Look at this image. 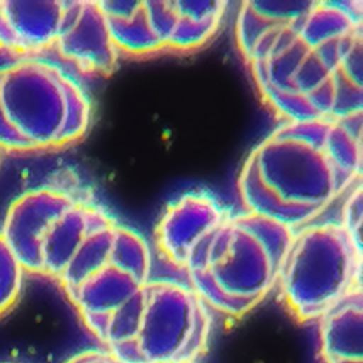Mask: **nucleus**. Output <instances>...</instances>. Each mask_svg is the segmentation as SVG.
Wrapping results in <instances>:
<instances>
[{
	"label": "nucleus",
	"instance_id": "f257e3e1",
	"mask_svg": "<svg viewBox=\"0 0 363 363\" xmlns=\"http://www.w3.org/2000/svg\"><path fill=\"white\" fill-rule=\"evenodd\" d=\"M91 122V102L58 65L14 60L0 67V150L37 152L79 140Z\"/></svg>",
	"mask_w": 363,
	"mask_h": 363
},
{
	"label": "nucleus",
	"instance_id": "f03ea898",
	"mask_svg": "<svg viewBox=\"0 0 363 363\" xmlns=\"http://www.w3.org/2000/svg\"><path fill=\"white\" fill-rule=\"evenodd\" d=\"M115 220L74 194L37 187L7 208L1 233L26 272L58 279L85 237Z\"/></svg>",
	"mask_w": 363,
	"mask_h": 363
},
{
	"label": "nucleus",
	"instance_id": "7ed1b4c3",
	"mask_svg": "<svg viewBox=\"0 0 363 363\" xmlns=\"http://www.w3.org/2000/svg\"><path fill=\"white\" fill-rule=\"evenodd\" d=\"M362 250L337 223L295 233L277 281L294 316L319 320L336 302L360 288Z\"/></svg>",
	"mask_w": 363,
	"mask_h": 363
},
{
	"label": "nucleus",
	"instance_id": "20e7f679",
	"mask_svg": "<svg viewBox=\"0 0 363 363\" xmlns=\"http://www.w3.org/2000/svg\"><path fill=\"white\" fill-rule=\"evenodd\" d=\"M138 332L119 357L123 363H194L208 346L211 315L187 285L149 279Z\"/></svg>",
	"mask_w": 363,
	"mask_h": 363
},
{
	"label": "nucleus",
	"instance_id": "39448f33",
	"mask_svg": "<svg viewBox=\"0 0 363 363\" xmlns=\"http://www.w3.org/2000/svg\"><path fill=\"white\" fill-rule=\"evenodd\" d=\"M251 156L262 182L282 200L294 204L325 208L357 180L343 176L323 147L274 130Z\"/></svg>",
	"mask_w": 363,
	"mask_h": 363
},
{
	"label": "nucleus",
	"instance_id": "423d86ee",
	"mask_svg": "<svg viewBox=\"0 0 363 363\" xmlns=\"http://www.w3.org/2000/svg\"><path fill=\"white\" fill-rule=\"evenodd\" d=\"M228 245L221 258L207 268L216 285L245 315L271 291L278 268L262 242L235 217Z\"/></svg>",
	"mask_w": 363,
	"mask_h": 363
},
{
	"label": "nucleus",
	"instance_id": "0eeeda50",
	"mask_svg": "<svg viewBox=\"0 0 363 363\" xmlns=\"http://www.w3.org/2000/svg\"><path fill=\"white\" fill-rule=\"evenodd\" d=\"M54 48L64 60L85 72L112 71L118 50L98 1H67Z\"/></svg>",
	"mask_w": 363,
	"mask_h": 363
},
{
	"label": "nucleus",
	"instance_id": "6e6552de",
	"mask_svg": "<svg viewBox=\"0 0 363 363\" xmlns=\"http://www.w3.org/2000/svg\"><path fill=\"white\" fill-rule=\"evenodd\" d=\"M65 6L58 0H0V52L26 60L54 48Z\"/></svg>",
	"mask_w": 363,
	"mask_h": 363
},
{
	"label": "nucleus",
	"instance_id": "1a4fd4ad",
	"mask_svg": "<svg viewBox=\"0 0 363 363\" xmlns=\"http://www.w3.org/2000/svg\"><path fill=\"white\" fill-rule=\"evenodd\" d=\"M227 217L230 216L208 194L186 193L162 216L156 228L157 247L167 259L184 268L194 242Z\"/></svg>",
	"mask_w": 363,
	"mask_h": 363
},
{
	"label": "nucleus",
	"instance_id": "9d476101",
	"mask_svg": "<svg viewBox=\"0 0 363 363\" xmlns=\"http://www.w3.org/2000/svg\"><path fill=\"white\" fill-rule=\"evenodd\" d=\"M140 286L130 274L108 262L65 294L84 325L96 337L108 316Z\"/></svg>",
	"mask_w": 363,
	"mask_h": 363
},
{
	"label": "nucleus",
	"instance_id": "9b49d317",
	"mask_svg": "<svg viewBox=\"0 0 363 363\" xmlns=\"http://www.w3.org/2000/svg\"><path fill=\"white\" fill-rule=\"evenodd\" d=\"M323 363H363V298L353 289L319 319Z\"/></svg>",
	"mask_w": 363,
	"mask_h": 363
},
{
	"label": "nucleus",
	"instance_id": "f8f14e48",
	"mask_svg": "<svg viewBox=\"0 0 363 363\" xmlns=\"http://www.w3.org/2000/svg\"><path fill=\"white\" fill-rule=\"evenodd\" d=\"M238 191L247 213L272 218L291 228L303 225L309 220H313L323 210L322 207L301 206L282 200L262 182L251 155L240 172Z\"/></svg>",
	"mask_w": 363,
	"mask_h": 363
},
{
	"label": "nucleus",
	"instance_id": "ddd939ff",
	"mask_svg": "<svg viewBox=\"0 0 363 363\" xmlns=\"http://www.w3.org/2000/svg\"><path fill=\"white\" fill-rule=\"evenodd\" d=\"M362 26L360 1H312L303 14L299 35L309 48L336 40Z\"/></svg>",
	"mask_w": 363,
	"mask_h": 363
},
{
	"label": "nucleus",
	"instance_id": "4468645a",
	"mask_svg": "<svg viewBox=\"0 0 363 363\" xmlns=\"http://www.w3.org/2000/svg\"><path fill=\"white\" fill-rule=\"evenodd\" d=\"M115 227L116 223L95 230L85 237L69 259L67 268L57 279L64 291L77 286L91 274L96 272L109 262Z\"/></svg>",
	"mask_w": 363,
	"mask_h": 363
},
{
	"label": "nucleus",
	"instance_id": "2eb2a0df",
	"mask_svg": "<svg viewBox=\"0 0 363 363\" xmlns=\"http://www.w3.org/2000/svg\"><path fill=\"white\" fill-rule=\"evenodd\" d=\"M106 17L109 33L116 50L130 54H150L164 48L163 43L155 35L145 9V1L129 17Z\"/></svg>",
	"mask_w": 363,
	"mask_h": 363
},
{
	"label": "nucleus",
	"instance_id": "dca6fc26",
	"mask_svg": "<svg viewBox=\"0 0 363 363\" xmlns=\"http://www.w3.org/2000/svg\"><path fill=\"white\" fill-rule=\"evenodd\" d=\"M109 262L130 274L139 284L150 279V252L146 241L133 230L116 224Z\"/></svg>",
	"mask_w": 363,
	"mask_h": 363
},
{
	"label": "nucleus",
	"instance_id": "f3484780",
	"mask_svg": "<svg viewBox=\"0 0 363 363\" xmlns=\"http://www.w3.org/2000/svg\"><path fill=\"white\" fill-rule=\"evenodd\" d=\"M325 152L333 166L349 179L362 174V130L332 119L325 142Z\"/></svg>",
	"mask_w": 363,
	"mask_h": 363
},
{
	"label": "nucleus",
	"instance_id": "a211bd4d",
	"mask_svg": "<svg viewBox=\"0 0 363 363\" xmlns=\"http://www.w3.org/2000/svg\"><path fill=\"white\" fill-rule=\"evenodd\" d=\"M234 217L240 224L248 228L262 242L279 272L282 261L295 235L294 228L272 218L258 216L254 213H244Z\"/></svg>",
	"mask_w": 363,
	"mask_h": 363
},
{
	"label": "nucleus",
	"instance_id": "6ab92c4d",
	"mask_svg": "<svg viewBox=\"0 0 363 363\" xmlns=\"http://www.w3.org/2000/svg\"><path fill=\"white\" fill-rule=\"evenodd\" d=\"M24 268L0 231V318L17 305L24 284Z\"/></svg>",
	"mask_w": 363,
	"mask_h": 363
},
{
	"label": "nucleus",
	"instance_id": "aec40b11",
	"mask_svg": "<svg viewBox=\"0 0 363 363\" xmlns=\"http://www.w3.org/2000/svg\"><path fill=\"white\" fill-rule=\"evenodd\" d=\"M292 21V20H291ZM286 23V21H279L269 18L259 11H257L251 1H244L241 3L238 16H237V26H235V34H237V43L240 47L241 54L248 58L251 48L254 47L255 41L271 27Z\"/></svg>",
	"mask_w": 363,
	"mask_h": 363
},
{
	"label": "nucleus",
	"instance_id": "412c9836",
	"mask_svg": "<svg viewBox=\"0 0 363 363\" xmlns=\"http://www.w3.org/2000/svg\"><path fill=\"white\" fill-rule=\"evenodd\" d=\"M220 21L221 18L197 20L179 14L176 27L166 47L176 50H189L203 45L211 35L216 34Z\"/></svg>",
	"mask_w": 363,
	"mask_h": 363
},
{
	"label": "nucleus",
	"instance_id": "4be33fe9",
	"mask_svg": "<svg viewBox=\"0 0 363 363\" xmlns=\"http://www.w3.org/2000/svg\"><path fill=\"white\" fill-rule=\"evenodd\" d=\"M262 96L272 105V108L284 115L288 122L319 119L320 116L309 104L306 95L296 92H281L269 86L259 88Z\"/></svg>",
	"mask_w": 363,
	"mask_h": 363
},
{
	"label": "nucleus",
	"instance_id": "5701e85b",
	"mask_svg": "<svg viewBox=\"0 0 363 363\" xmlns=\"http://www.w3.org/2000/svg\"><path fill=\"white\" fill-rule=\"evenodd\" d=\"M332 72L333 71L322 61L318 52L311 48L292 75V89L298 94L308 95L322 82H325L332 75Z\"/></svg>",
	"mask_w": 363,
	"mask_h": 363
},
{
	"label": "nucleus",
	"instance_id": "b1692460",
	"mask_svg": "<svg viewBox=\"0 0 363 363\" xmlns=\"http://www.w3.org/2000/svg\"><path fill=\"white\" fill-rule=\"evenodd\" d=\"M332 77L335 84V101L330 119H339L354 112H360L363 104L362 85L349 79L339 67L333 71Z\"/></svg>",
	"mask_w": 363,
	"mask_h": 363
},
{
	"label": "nucleus",
	"instance_id": "393cba45",
	"mask_svg": "<svg viewBox=\"0 0 363 363\" xmlns=\"http://www.w3.org/2000/svg\"><path fill=\"white\" fill-rule=\"evenodd\" d=\"M330 122L332 119H326V118L285 122L279 125L277 129H274V132L308 142L316 147H325Z\"/></svg>",
	"mask_w": 363,
	"mask_h": 363
},
{
	"label": "nucleus",
	"instance_id": "a878e982",
	"mask_svg": "<svg viewBox=\"0 0 363 363\" xmlns=\"http://www.w3.org/2000/svg\"><path fill=\"white\" fill-rule=\"evenodd\" d=\"M145 9L147 14L149 24L155 33V35L163 43L164 48L167 41L176 27L179 14L174 6V1H145Z\"/></svg>",
	"mask_w": 363,
	"mask_h": 363
},
{
	"label": "nucleus",
	"instance_id": "bb28decb",
	"mask_svg": "<svg viewBox=\"0 0 363 363\" xmlns=\"http://www.w3.org/2000/svg\"><path fill=\"white\" fill-rule=\"evenodd\" d=\"M352 191L345 200L340 211V225L353 240L357 248L362 250V186L360 179L357 180L356 186L352 184Z\"/></svg>",
	"mask_w": 363,
	"mask_h": 363
},
{
	"label": "nucleus",
	"instance_id": "cd10ccee",
	"mask_svg": "<svg viewBox=\"0 0 363 363\" xmlns=\"http://www.w3.org/2000/svg\"><path fill=\"white\" fill-rule=\"evenodd\" d=\"M65 363H123L113 354L106 350H84L72 357H69Z\"/></svg>",
	"mask_w": 363,
	"mask_h": 363
}]
</instances>
